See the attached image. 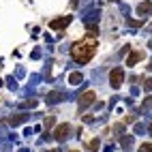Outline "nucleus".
<instances>
[{
    "instance_id": "obj_1",
    "label": "nucleus",
    "mask_w": 152,
    "mask_h": 152,
    "mask_svg": "<svg viewBox=\"0 0 152 152\" xmlns=\"http://www.w3.org/2000/svg\"><path fill=\"white\" fill-rule=\"evenodd\" d=\"M94 52H96V34H88L86 39L77 41L71 47V56H73V60L79 62V64L90 62V58L94 56Z\"/></svg>"
},
{
    "instance_id": "obj_2",
    "label": "nucleus",
    "mask_w": 152,
    "mask_h": 152,
    "mask_svg": "<svg viewBox=\"0 0 152 152\" xmlns=\"http://www.w3.org/2000/svg\"><path fill=\"white\" fill-rule=\"evenodd\" d=\"M122 79H124V73H122V69H114L109 73V84L114 86V88H118L120 84H122Z\"/></svg>"
},
{
    "instance_id": "obj_3",
    "label": "nucleus",
    "mask_w": 152,
    "mask_h": 152,
    "mask_svg": "<svg viewBox=\"0 0 152 152\" xmlns=\"http://www.w3.org/2000/svg\"><path fill=\"white\" fill-rule=\"evenodd\" d=\"M69 24H71V15L60 17V19H54V22L49 24V28H52V30H60V28H64V26H69Z\"/></svg>"
},
{
    "instance_id": "obj_4",
    "label": "nucleus",
    "mask_w": 152,
    "mask_h": 152,
    "mask_svg": "<svg viewBox=\"0 0 152 152\" xmlns=\"http://www.w3.org/2000/svg\"><path fill=\"white\" fill-rule=\"evenodd\" d=\"M69 133H71V126H69V124H60V126L56 129V133H54V135H56V139L62 141V139L69 137Z\"/></svg>"
},
{
    "instance_id": "obj_5",
    "label": "nucleus",
    "mask_w": 152,
    "mask_h": 152,
    "mask_svg": "<svg viewBox=\"0 0 152 152\" xmlns=\"http://www.w3.org/2000/svg\"><path fill=\"white\" fill-rule=\"evenodd\" d=\"M94 92H92V90H88V92H84L82 94V101H79V103H82V107H88V105H92L94 103Z\"/></svg>"
},
{
    "instance_id": "obj_6",
    "label": "nucleus",
    "mask_w": 152,
    "mask_h": 152,
    "mask_svg": "<svg viewBox=\"0 0 152 152\" xmlns=\"http://www.w3.org/2000/svg\"><path fill=\"white\" fill-rule=\"evenodd\" d=\"M144 58V52H135V54H129V58H126V64L129 66H133V64H137L139 60Z\"/></svg>"
},
{
    "instance_id": "obj_7",
    "label": "nucleus",
    "mask_w": 152,
    "mask_h": 152,
    "mask_svg": "<svg viewBox=\"0 0 152 152\" xmlns=\"http://www.w3.org/2000/svg\"><path fill=\"white\" fill-rule=\"evenodd\" d=\"M137 13L139 15H146V13H152V2H141L137 7Z\"/></svg>"
},
{
    "instance_id": "obj_8",
    "label": "nucleus",
    "mask_w": 152,
    "mask_h": 152,
    "mask_svg": "<svg viewBox=\"0 0 152 152\" xmlns=\"http://www.w3.org/2000/svg\"><path fill=\"white\" fill-rule=\"evenodd\" d=\"M60 96H62L60 92H52V94L47 96V101H49V103H58V99H60Z\"/></svg>"
},
{
    "instance_id": "obj_9",
    "label": "nucleus",
    "mask_w": 152,
    "mask_h": 152,
    "mask_svg": "<svg viewBox=\"0 0 152 152\" xmlns=\"http://www.w3.org/2000/svg\"><path fill=\"white\" fill-rule=\"evenodd\" d=\"M79 79H82V75H79V73H73V75H71V84H77Z\"/></svg>"
},
{
    "instance_id": "obj_10",
    "label": "nucleus",
    "mask_w": 152,
    "mask_h": 152,
    "mask_svg": "<svg viewBox=\"0 0 152 152\" xmlns=\"http://www.w3.org/2000/svg\"><path fill=\"white\" fill-rule=\"evenodd\" d=\"M139 152H152V144H144L139 148Z\"/></svg>"
},
{
    "instance_id": "obj_11",
    "label": "nucleus",
    "mask_w": 152,
    "mask_h": 152,
    "mask_svg": "<svg viewBox=\"0 0 152 152\" xmlns=\"http://www.w3.org/2000/svg\"><path fill=\"white\" fill-rule=\"evenodd\" d=\"M88 148H90V150H96V148H99V139H92V141L88 144Z\"/></svg>"
},
{
    "instance_id": "obj_12",
    "label": "nucleus",
    "mask_w": 152,
    "mask_h": 152,
    "mask_svg": "<svg viewBox=\"0 0 152 152\" xmlns=\"http://www.w3.org/2000/svg\"><path fill=\"white\" fill-rule=\"evenodd\" d=\"M49 126H54V118H45V129H49Z\"/></svg>"
},
{
    "instance_id": "obj_13",
    "label": "nucleus",
    "mask_w": 152,
    "mask_h": 152,
    "mask_svg": "<svg viewBox=\"0 0 152 152\" xmlns=\"http://www.w3.org/2000/svg\"><path fill=\"white\" fill-rule=\"evenodd\" d=\"M73 152H75V150H73Z\"/></svg>"
}]
</instances>
